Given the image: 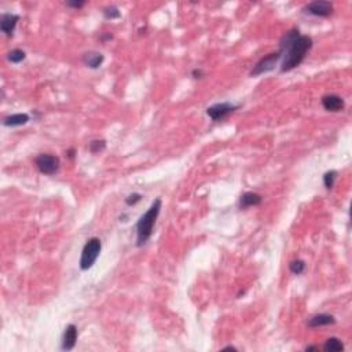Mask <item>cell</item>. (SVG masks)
Instances as JSON below:
<instances>
[{"label": "cell", "instance_id": "obj_1", "mask_svg": "<svg viewBox=\"0 0 352 352\" xmlns=\"http://www.w3.org/2000/svg\"><path fill=\"white\" fill-rule=\"evenodd\" d=\"M311 48L313 39L310 36L301 35L297 28L288 31L279 41V52L282 54L281 72H289L297 68L306 59Z\"/></svg>", "mask_w": 352, "mask_h": 352}, {"label": "cell", "instance_id": "obj_2", "mask_svg": "<svg viewBox=\"0 0 352 352\" xmlns=\"http://www.w3.org/2000/svg\"><path fill=\"white\" fill-rule=\"evenodd\" d=\"M161 206H162L161 198L154 199L150 208L138 220V223H136V246L138 248H142L152 237L154 224L160 216Z\"/></svg>", "mask_w": 352, "mask_h": 352}, {"label": "cell", "instance_id": "obj_3", "mask_svg": "<svg viewBox=\"0 0 352 352\" xmlns=\"http://www.w3.org/2000/svg\"><path fill=\"white\" fill-rule=\"evenodd\" d=\"M102 250V242L99 238H90L87 243L84 245L81 257H80V269L83 271L90 270L99 257V253Z\"/></svg>", "mask_w": 352, "mask_h": 352}, {"label": "cell", "instance_id": "obj_4", "mask_svg": "<svg viewBox=\"0 0 352 352\" xmlns=\"http://www.w3.org/2000/svg\"><path fill=\"white\" fill-rule=\"evenodd\" d=\"M35 165H36L40 173L52 176V175H55L59 171L61 160L58 158L57 156H54V154L41 153L35 158Z\"/></svg>", "mask_w": 352, "mask_h": 352}, {"label": "cell", "instance_id": "obj_5", "mask_svg": "<svg viewBox=\"0 0 352 352\" xmlns=\"http://www.w3.org/2000/svg\"><path fill=\"white\" fill-rule=\"evenodd\" d=\"M282 59V54L279 51L276 52H271L269 55L263 57L259 62H257L253 69L250 71V76L252 77H257L260 75H264V73H269V72L274 71L275 66L278 65V62Z\"/></svg>", "mask_w": 352, "mask_h": 352}, {"label": "cell", "instance_id": "obj_6", "mask_svg": "<svg viewBox=\"0 0 352 352\" xmlns=\"http://www.w3.org/2000/svg\"><path fill=\"white\" fill-rule=\"evenodd\" d=\"M239 108V105H234L230 102H220L215 103L206 109V115L212 118V121L218 122L226 120L231 113H234Z\"/></svg>", "mask_w": 352, "mask_h": 352}, {"label": "cell", "instance_id": "obj_7", "mask_svg": "<svg viewBox=\"0 0 352 352\" xmlns=\"http://www.w3.org/2000/svg\"><path fill=\"white\" fill-rule=\"evenodd\" d=\"M333 3L326 1V0H316L313 3H308L307 6L303 8V11L315 17H330L333 14Z\"/></svg>", "mask_w": 352, "mask_h": 352}, {"label": "cell", "instance_id": "obj_8", "mask_svg": "<svg viewBox=\"0 0 352 352\" xmlns=\"http://www.w3.org/2000/svg\"><path fill=\"white\" fill-rule=\"evenodd\" d=\"M19 15L13 13L1 14L0 17V31L4 33L6 36H13L15 26L18 24Z\"/></svg>", "mask_w": 352, "mask_h": 352}, {"label": "cell", "instance_id": "obj_9", "mask_svg": "<svg viewBox=\"0 0 352 352\" xmlns=\"http://www.w3.org/2000/svg\"><path fill=\"white\" fill-rule=\"evenodd\" d=\"M77 336H78L77 327L75 326L73 323L68 325L66 329H65L64 336H62V350H64V351H71V350L75 348L77 341Z\"/></svg>", "mask_w": 352, "mask_h": 352}, {"label": "cell", "instance_id": "obj_10", "mask_svg": "<svg viewBox=\"0 0 352 352\" xmlns=\"http://www.w3.org/2000/svg\"><path fill=\"white\" fill-rule=\"evenodd\" d=\"M322 106L327 112H340L344 109V99L336 94H329L322 98Z\"/></svg>", "mask_w": 352, "mask_h": 352}, {"label": "cell", "instance_id": "obj_11", "mask_svg": "<svg viewBox=\"0 0 352 352\" xmlns=\"http://www.w3.org/2000/svg\"><path fill=\"white\" fill-rule=\"evenodd\" d=\"M31 120V116L28 113H14V115L7 116L3 118V125L4 127H21V125H25Z\"/></svg>", "mask_w": 352, "mask_h": 352}, {"label": "cell", "instance_id": "obj_12", "mask_svg": "<svg viewBox=\"0 0 352 352\" xmlns=\"http://www.w3.org/2000/svg\"><path fill=\"white\" fill-rule=\"evenodd\" d=\"M263 197L259 194V193L255 192H246L243 193L239 198V208L241 209H246V208H250V206H257V205L262 204Z\"/></svg>", "mask_w": 352, "mask_h": 352}, {"label": "cell", "instance_id": "obj_13", "mask_svg": "<svg viewBox=\"0 0 352 352\" xmlns=\"http://www.w3.org/2000/svg\"><path fill=\"white\" fill-rule=\"evenodd\" d=\"M105 61V57H103L101 52L96 51H88L83 54V62L87 68L90 69H98L101 65L103 64Z\"/></svg>", "mask_w": 352, "mask_h": 352}, {"label": "cell", "instance_id": "obj_14", "mask_svg": "<svg viewBox=\"0 0 352 352\" xmlns=\"http://www.w3.org/2000/svg\"><path fill=\"white\" fill-rule=\"evenodd\" d=\"M336 319L333 315L329 314H318L314 315L313 318H310L307 322L308 327H320V326H329V325H334Z\"/></svg>", "mask_w": 352, "mask_h": 352}, {"label": "cell", "instance_id": "obj_15", "mask_svg": "<svg viewBox=\"0 0 352 352\" xmlns=\"http://www.w3.org/2000/svg\"><path fill=\"white\" fill-rule=\"evenodd\" d=\"M323 350L326 352H343L344 351V344L337 337H330L325 341Z\"/></svg>", "mask_w": 352, "mask_h": 352}, {"label": "cell", "instance_id": "obj_16", "mask_svg": "<svg viewBox=\"0 0 352 352\" xmlns=\"http://www.w3.org/2000/svg\"><path fill=\"white\" fill-rule=\"evenodd\" d=\"M7 58H8V61L13 62V64H19V62H22V61L25 59L26 54L25 51H22V50H19V48H15V50H11V51L8 52Z\"/></svg>", "mask_w": 352, "mask_h": 352}, {"label": "cell", "instance_id": "obj_17", "mask_svg": "<svg viewBox=\"0 0 352 352\" xmlns=\"http://www.w3.org/2000/svg\"><path fill=\"white\" fill-rule=\"evenodd\" d=\"M88 149H90V152L92 154L101 153V152H103L106 149V141L105 139H94V141L90 142Z\"/></svg>", "mask_w": 352, "mask_h": 352}, {"label": "cell", "instance_id": "obj_18", "mask_svg": "<svg viewBox=\"0 0 352 352\" xmlns=\"http://www.w3.org/2000/svg\"><path fill=\"white\" fill-rule=\"evenodd\" d=\"M336 178H337V171H327V172L323 175V185H325L327 190H332V189H333Z\"/></svg>", "mask_w": 352, "mask_h": 352}, {"label": "cell", "instance_id": "obj_19", "mask_svg": "<svg viewBox=\"0 0 352 352\" xmlns=\"http://www.w3.org/2000/svg\"><path fill=\"white\" fill-rule=\"evenodd\" d=\"M289 270H290L295 275H300V274L304 273V270H306V263L300 260V259L293 260V262L289 264Z\"/></svg>", "mask_w": 352, "mask_h": 352}, {"label": "cell", "instance_id": "obj_20", "mask_svg": "<svg viewBox=\"0 0 352 352\" xmlns=\"http://www.w3.org/2000/svg\"><path fill=\"white\" fill-rule=\"evenodd\" d=\"M103 15L106 19H117L121 17V13L118 10V7L116 6H109L106 8H103Z\"/></svg>", "mask_w": 352, "mask_h": 352}, {"label": "cell", "instance_id": "obj_21", "mask_svg": "<svg viewBox=\"0 0 352 352\" xmlns=\"http://www.w3.org/2000/svg\"><path fill=\"white\" fill-rule=\"evenodd\" d=\"M141 199L142 194H139V193H132V194H129L128 197L125 198V204L128 205V206H134V205L138 204Z\"/></svg>", "mask_w": 352, "mask_h": 352}, {"label": "cell", "instance_id": "obj_22", "mask_svg": "<svg viewBox=\"0 0 352 352\" xmlns=\"http://www.w3.org/2000/svg\"><path fill=\"white\" fill-rule=\"evenodd\" d=\"M66 6L78 10V8H83L85 6V1L84 0H69V1H66Z\"/></svg>", "mask_w": 352, "mask_h": 352}, {"label": "cell", "instance_id": "obj_23", "mask_svg": "<svg viewBox=\"0 0 352 352\" xmlns=\"http://www.w3.org/2000/svg\"><path fill=\"white\" fill-rule=\"evenodd\" d=\"M204 71L201 69V68H196V69H193L192 72V77L193 78H202L204 77Z\"/></svg>", "mask_w": 352, "mask_h": 352}, {"label": "cell", "instance_id": "obj_24", "mask_svg": "<svg viewBox=\"0 0 352 352\" xmlns=\"http://www.w3.org/2000/svg\"><path fill=\"white\" fill-rule=\"evenodd\" d=\"M112 39H113V35H112V33L105 32V33H102V35H101V38H99V40H101L102 43H106V41H110Z\"/></svg>", "mask_w": 352, "mask_h": 352}, {"label": "cell", "instance_id": "obj_25", "mask_svg": "<svg viewBox=\"0 0 352 352\" xmlns=\"http://www.w3.org/2000/svg\"><path fill=\"white\" fill-rule=\"evenodd\" d=\"M306 351H307V352H310V351H319V347L308 346V347H306Z\"/></svg>", "mask_w": 352, "mask_h": 352}, {"label": "cell", "instance_id": "obj_26", "mask_svg": "<svg viewBox=\"0 0 352 352\" xmlns=\"http://www.w3.org/2000/svg\"><path fill=\"white\" fill-rule=\"evenodd\" d=\"M222 351H238L237 348L235 347H233V346H227V347H224L223 350Z\"/></svg>", "mask_w": 352, "mask_h": 352}, {"label": "cell", "instance_id": "obj_27", "mask_svg": "<svg viewBox=\"0 0 352 352\" xmlns=\"http://www.w3.org/2000/svg\"><path fill=\"white\" fill-rule=\"evenodd\" d=\"M68 154H69V157H71V158H73V156H75V150H73V149H71V150L68 152Z\"/></svg>", "mask_w": 352, "mask_h": 352}]
</instances>
